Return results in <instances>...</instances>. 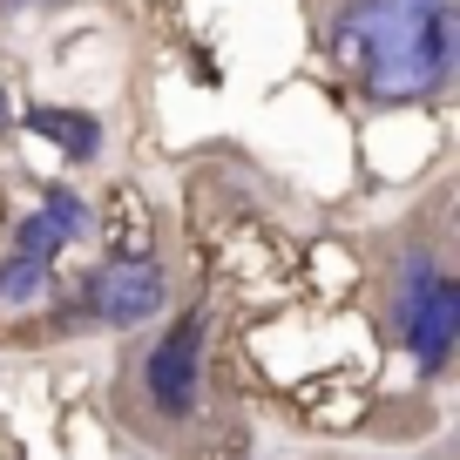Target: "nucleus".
Masks as SVG:
<instances>
[{
	"instance_id": "f257e3e1",
	"label": "nucleus",
	"mask_w": 460,
	"mask_h": 460,
	"mask_svg": "<svg viewBox=\"0 0 460 460\" xmlns=\"http://www.w3.org/2000/svg\"><path fill=\"white\" fill-rule=\"evenodd\" d=\"M339 48L359 55L366 95L420 102L454 82L460 14H454V0H359L339 21Z\"/></svg>"
},
{
	"instance_id": "f03ea898",
	"label": "nucleus",
	"mask_w": 460,
	"mask_h": 460,
	"mask_svg": "<svg viewBox=\"0 0 460 460\" xmlns=\"http://www.w3.org/2000/svg\"><path fill=\"white\" fill-rule=\"evenodd\" d=\"M163 271L156 264H136V258H115L88 278V305H95L102 325H143V318L163 312Z\"/></svg>"
},
{
	"instance_id": "7ed1b4c3",
	"label": "nucleus",
	"mask_w": 460,
	"mask_h": 460,
	"mask_svg": "<svg viewBox=\"0 0 460 460\" xmlns=\"http://www.w3.org/2000/svg\"><path fill=\"white\" fill-rule=\"evenodd\" d=\"M400 325H406V345L420 352V366L440 373L447 352H454V332H460V285L454 278H427V285L400 305Z\"/></svg>"
},
{
	"instance_id": "20e7f679",
	"label": "nucleus",
	"mask_w": 460,
	"mask_h": 460,
	"mask_svg": "<svg viewBox=\"0 0 460 460\" xmlns=\"http://www.w3.org/2000/svg\"><path fill=\"white\" fill-rule=\"evenodd\" d=\"M197 352H203L197 318L170 325V339L149 352V393H156L163 413H190V406H197Z\"/></svg>"
},
{
	"instance_id": "39448f33",
	"label": "nucleus",
	"mask_w": 460,
	"mask_h": 460,
	"mask_svg": "<svg viewBox=\"0 0 460 460\" xmlns=\"http://www.w3.org/2000/svg\"><path fill=\"white\" fill-rule=\"evenodd\" d=\"M28 129L48 136V143H61V156H82V163L102 149V122L82 115V109H28Z\"/></svg>"
},
{
	"instance_id": "423d86ee",
	"label": "nucleus",
	"mask_w": 460,
	"mask_h": 460,
	"mask_svg": "<svg viewBox=\"0 0 460 460\" xmlns=\"http://www.w3.org/2000/svg\"><path fill=\"white\" fill-rule=\"evenodd\" d=\"M61 244H68V230H61V224H55V217H48V210H34L28 224H21V258L48 264V258H55Z\"/></svg>"
},
{
	"instance_id": "0eeeda50",
	"label": "nucleus",
	"mask_w": 460,
	"mask_h": 460,
	"mask_svg": "<svg viewBox=\"0 0 460 460\" xmlns=\"http://www.w3.org/2000/svg\"><path fill=\"white\" fill-rule=\"evenodd\" d=\"M41 278H48V264L14 258L7 271H0V305H21V298H34V291H41Z\"/></svg>"
},
{
	"instance_id": "6e6552de",
	"label": "nucleus",
	"mask_w": 460,
	"mask_h": 460,
	"mask_svg": "<svg viewBox=\"0 0 460 460\" xmlns=\"http://www.w3.org/2000/svg\"><path fill=\"white\" fill-rule=\"evenodd\" d=\"M41 210L55 217L61 230H68V244H75V237L88 230V210H82V197H68V190H48V203H41Z\"/></svg>"
},
{
	"instance_id": "1a4fd4ad",
	"label": "nucleus",
	"mask_w": 460,
	"mask_h": 460,
	"mask_svg": "<svg viewBox=\"0 0 460 460\" xmlns=\"http://www.w3.org/2000/svg\"><path fill=\"white\" fill-rule=\"evenodd\" d=\"M0 122H7V95H0Z\"/></svg>"
}]
</instances>
